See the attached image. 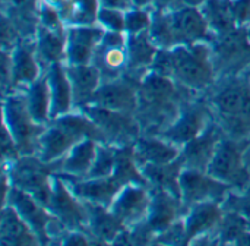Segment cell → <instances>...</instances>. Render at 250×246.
Listing matches in <instances>:
<instances>
[{
  "instance_id": "cell-35",
  "label": "cell",
  "mask_w": 250,
  "mask_h": 246,
  "mask_svg": "<svg viewBox=\"0 0 250 246\" xmlns=\"http://www.w3.org/2000/svg\"><path fill=\"white\" fill-rule=\"evenodd\" d=\"M152 23V13L148 9L132 7L126 10V28L125 32L127 35H135L141 32L149 31Z\"/></svg>"
},
{
  "instance_id": "cell-27",
  "label": "cell",
  "mask_w": 250,
  "mask_h": 246,
  "mask_svg": "<svg viewBox=\"0 0 250 246\" xmlns=\"http://www.w3.org/2000/svg\"><path fill=\"white\" fill-rule=\"evenodd\" d=\"M35 50L38 60L44 70L57 62L66 60V31H51L44 26H38L35 34Z\"/></svg>"
},
{
  "instance_id": "cell-14",
  "label": "cell",
  "mask_w": 250,
  "mask_h": 246,
  "mask_svg": "<svg viewBox=\"0 0 250 246\" xmlns=\"http://www.w3.org/2000/svg\"><path fill=\"white\" fill-rule=\"evenodd\" d=\"M151 200V188L132 183L122 188V191L114 198L110 210L126 227H132L146 220Z\"/></svg>"
},
{
  "instance_id": "cell-15",
  "label": "cell",
  "mask_w": 250,
  "mask_h": 246,
  "mask_svg": "<svg viewBox=\"0 0 250 246\" xmlns=\"http://www.w3.org/2000/svg\"><path fill=\"white\" fill-rule=\"evenodd\" d=\"M223 138H224V132L218 125V122L214 119L198 138L182 147L180 158L183 161V167L207 172L217 151V147Z\"/></svg>"
},
{
  "instance_id": "cell-52",
  "label": "cell",
  "mask_w": 250,
  "mask_h": 246,
  "mask_svg": "<svg viewBox=\"0 0 250 246\" xmlns=\"http://www.w3.org/2000/svg\"><path fill=\"white\" fill-rule=\"evenodd\" d=\"M248 73H249V76H250V69H249V70H248Z\"/></svg>"
},
{
  "instance_id": "cell-34",
  "label": "cell",
  "mask_w": 250,
  "mask_h": 246,
  "mask_svg": "<svg viewBox=\"0 0 250 246\" xmlns=\"http://www.w3.org/2000/svg\"><path fill=\"white\" fill-rule=\"evenodd\" d=\"M116 161H117V147L110 144H98L97 156L91 167V172L88 175V179H103V178L113 176L116 169Z\"/></svg>"
},
{
  "instance_id": "cell-23",
  "label": "cell",
  "mask_w": 250,
  "mask_h": 246,
  "mask_svg": "<svg viewBox=\"0 0 250 246\" xmlns=\"http://www.w3.org/2000/svg\"><path fill=\"white\" fill-rule=\"evenodd\" d=\"M224 210L218 202H201L190 207L183 217L186 226V246L198 236L215 232Z\"/></svg>"
},
{
  "instance_id": "cell-48",
  "label": "cell",
  "mask_w": 250,
  "mask_h": 246,
  "mask_svg": "<svg viewBox=\"0 0 250 246\" xmlns=\"http://www.w3.org/2000/svg\"><path fill=\"white\" fill-rule=\"evenodd\" d=\"M155 0H132L133 7H141V9H146L149 6H154Z\"/></svg>"
},
{
  "instance_id": "cell-42",
  "label": "cell",
  "mask_w": 250,
  "mask_h": 246,
  "mask_svg": "<svg viewBox=\"0 0 250 246\" xmlns=\"http://www.w3.org/2000/svg\"><path fill=\"white\" fill-rule=\"evenodd\" d=\"M59 246H91V238L81 230H70L62 238Z\"/></svg>"
},
{
  "instance_id": "cell-7",
  "label": "cell",
  "mask_w": 250,
  "mask_h": 246,
  "mask_svg": "<svg viewBox=\"0 0 250 246\" xmlns=\"http://www.w3.org/2000/svg\"><path fill=\"white\" fill-rule=\"evenodd\" d=\"M180 200L183 208H190L201 202H218L223 205L231 188L207 172L185 169L179 178Z\"/></svg>"
},
{
  "instance_id": "cell-16",
  "label": "cell",
  "mask_w": 250,
  "mask_h": 246,
  "mask_svg": "<svg viewBox=\"0 0 250 246\" xmlns=\"http://www.w3.org/2000/svg\"><path fill=\"white\" fill-rule=\"evenodd\" d=\"M12 81L10 91L25 89L34 81H37L42 73L44 67L41 66L37 50H35V37L21 41L12 51Z\"/></svg>"
},
{
  "instance_id": "cell-31",
  "label": "cell",
  "mask_w": 250,
  "mask_h": 246,
  "mask_svg": "<svg viewBox=\"0 0 250 246\" xmlns=\"http://www.w3.org/2000/svg\"><path fill=\"white\" fill-rule=\"evenodd\" d=\"M209 28L215 34H226L236 29L237 22L230 0H208L201 7Z\"/></svg>"
},
{
  "instance_id": "cell-51",
  "label": "cell",
  "mask_w": 250,
  "mask_h": 246,
  "mask_svg": "<svg viewBox=\"0 0 250 246\" xmlns=\"http://www.w3.org/2000/svg\"><path fill=\"white\" fill-rule=\"evenodd\" d=\"M229 246H236V245H234V244H231V245H229Z\"/></svg>"
},
{
  "instance_id": "cell-9",
  "label": "cell",
  "mask_w": 250,
  "mask_h": 246,
  "mask_svg": "<svg viewBox=\"0 0 250 246\" xmlns=\"http://www.w3.org/2000/svg\"><path fill=\"white\" fill-rule=\"evenodd\" d=\"M166 13L176 45L202 41L209 43V40H212V31L199 7L176 4L174 7L166 10Z\"/></svg>"
},
{
  "instance_id": "cell-32",
  "label": "cell",
  "mask_w": 250,
  "mask_h": 246,
  "mask_svg": "<svg viewBox=\"0 0 250 246\" xmlns=\"http://www.w3.org/2000/svg\"><path fill=\"white\" fill-rule=\"evenodd\" d=\"M250 226L248 220L242 217L240 214L234 211H227L224 210L223 219L215 229V233L218 235L220 241L226 246L234 244L246 230H249Z\"/></svg>"
},
{
  "instance_id": "cell-17",
  "label": "cell",
  "mask_w": 250,
  "mask_h": 246,
  "mask_svg": "<svg viewBox=\"0 0 250 246\" xmlns=\"http://www.w3.org/2000/svg\"><path fill=\"white\" fill-rule=\"evenodd\" d=\"M104 29L98 25L67 26L66 31V65H89L95 48L104 37Z\"/></svg>"
},
{
  "instance_id": "cell-25",
  "label": "cell",
  "mask_w": 250,
  "mask_h": 246,
  "mask_svg": "<svg viewBox=\"0 0 250 246\" xmlns=\"http://www.w3.org/2000/svg\"><path fill=\"white\" fill-rule=\"evenodd\" d=\"M67 75L72 84L75 110L91 103L94 94L100 88L103 79L97 67L89 65H66Z\"/></svg>"
},
{
  "instance_id": "cell-3",
  "label": "cell",
  "mask_w": 250,
  "mask_h": 246,
  "mask_svg": "<svg viewBox=\"0 0 250 246\" xmlns=\"http://www.w3.org/2000/svg\"><path fill=\"white\" fill-rule=\"evenodd\" d=\"M3 125L16 142L21 156H37L45 126L35 123L31 117L23 89L10 91L3 97Z\"/></svg>"
},
{
  "instance_id": "cell-5",
  "label": "cell",
  "mask_w": 250,
  "mask_h": 246,
  "mask_svg": "<svg viewBox=\"0 0 250 246\" xmlns=\"http://www.w3.org/2000/svg\"><path fill=\"white\" fill-rule=\"evenodd\" d=\"M9 166L12 186L29 194L48 208L53 194V180L50 178L53 164L41 161L37 156H22Z\"/></svg>"
},
{
  "instance_id": "cell-40",
  "label": "cell",
  "mask_w": 250,
  "mask_h": 246,
  "mask_svg": "<svg viewBox=\"0 0 250 246\" xmlns=\"http://www.w3.org/2000/svg\"><path fill=\"white\" fill-rule=\"evenodd\" d=\"M1 151H3V163L4 164H12L15 163L21 156L18 147H16V142L13 141L12 135L9 134L7 128L3 125V132H1Z\"/></svg>"
},
{
  "instance_id": "cell-8",
  "label": "cell",
  "mask_w": 250,
  "mask_h": 246,
  "mask_svg": "<svg viewBox=\"0 0 250 246\" xmlns=\"http://www.w3.org/2000/svg\"><path fill=\"white\" fill-rule=\"evenodd\" d=\"M212 120L214 114L209 106L192 100L185 101L176 122L170 128H167L160 136L182 148L188 142L198 138Z\"/></svg>"
},
{
  "instance_id": "cell-19",
  "label": "cell",
  "mask_w": 250,
  "mask_h": 246,
  "mask_svg": "<svg viewBox=\"0 0 250 246\" xmlns=\"http://www.w3.org/2000/svg\"><path fill=\"white\" fill-rule=\"evenodd\" d=\"M44 73L51 97V120L72 113L75 110V101L66 63H53L44 70Z\"/></svg>"
},
{
  "instance_id": "cell-46",
  "label": "cell",
  "mask_w": 250,
  "mask_h": 246,
  "mask_svg": "<svg viewBox=\"0 0 250 246\" xmlns=\"http://www.w3.org/2000/svg\"><path fill=\"white\" fill-rule=\"evenodd\" d=\"M208 0H179L177 4H182V6H189V7H202Z\"/></svg>"
},
{
  "instance_id": "cell-4",
  "label": "cell",
  "mask_w": 250,
  "mask_h": 246,
  "mask_svg": "<svg viewBox=\"0 0 250 246\" xmlns=\"http://www.w3.org/2000/svg\"><path fill=\"white\" fill-rule=\"evenodd\" d=\"M245 142L246 141H237L224 135L207 170L208 175L239 192L245 191L250 183Z\"/></svg>"
},
{
  "instance_id": "cell-39",
  "label": "cell",
  "mask_w": 250,
  "mask_h": 246,
  "mask_svg": "<svg viewBox=\"0 0 250 246\" xmlns=\"http://www.w3.org/2000/svg\"><path fill=\"white\" fill-rule=\"evenodd\" d=\"M223 210L240 214L248 220L250 226V195H234L230 192L223 202Z\"/></svg>"
},
{
  "instance_id": "cell-11",
  "label": "cell",
  "mask_w": 250,
  "mask_h": 246,
  "mask_svg": "<svg viewBox=\"0 0 250 246\" xmlns=\"http://www.w3.org/2000/svg\"><path fill=\"white\" fill-rule=\"evenodd\" d=\"M48 211L57 217L62 224L69 230L88 229V210L83 201H81L67 186L62 178L53 179V194L48 205Z\"/></svg>"
},
{
  "instance_id": "cell-2",
  "label": "cell",
  "mask_w": 250,
  "mask_h": 246,
  "mask_svg": "<svg viewBox=\"0 0 250 246\" xmlns=\"http://www.w3.org/2000/svg\"><path fill=\"white\" fill-rule=\"evenodd\" d=\"M171 51V79L182 88L192 92H205L217 81L212 45L209 43H195L176 45Z\"/></svg>"
},
{
  "instance_id": "cell-20",
  "label": "cell",
  "mask_w": 250,
  "mask_h": 246,
  "mask_svg": "<svg viewBox=\"0 0 250 246\" xmlns=\"http://www.w3.org/2000/svg\"><path fill=\"white\" fill-rule=\"evenodd\" d=\"M67 186L81 201L95 204V205H103L107 208L111 207L114 198L123 188L113 176L103 178V179H88V178L86 179H73V178H70V183H67Z\"/></svg>"
},
{
  "instance_id": "cell-41",
  "label": "cell",
  "mask_w": 250,
  "mask_h": 246,
  "mask_svg": "<svg viewBox=\"0 0 250 246\" xmlns=\"http://www.w3.org/2000/svg\"><path fill=\"white\" fill-rule=\"evenodd\" d=\"M10 81H12V56H10V51L3 50L1 51V87H3V95H6L9 92Z\"/></svg>"
},
{
  "instance_id": "cell-33",
  "label": "cell",
  "mask_w": 250,
  "mask_h": 246,
  "mask_svg": "<svg viewBox=\"0 0 250 246\" xmlns=\"http://www.w3.org/2000/svg\"><path fill=\"white\" fill-rule=\"evenodd\" d=\"M98 0H72L70 13L66 23L69 26H89L97 25V16L100 10Z\"/></svg>"
},
{
  "instance_id": "cell-38",
  "label": "cell",
  "mask_w": 250,
  "mask_h": 246,
  "mask_svg": "<svg viewBox=\"0 0 250 246\" xmlns=\"http://www.w3.org/2000/svg\"><path fill=\"white\" fill-rule=\"evenodd\" d=\"M158 244H163L166 246H186V226L185 220L179 219L174 222L168 229L157 235L155 239Z\"/></svg>"
},
{
  "instance_id": "cell-22",
  "label": "cell",
  "mask_w": 250,
  "mask_h": 246,
  "mask_svg": "<svg viewBox=\"0 0 250 246\" xmlns=\"http://www.w3.org/2000/svg\"><path fill=\"white\" fill-rule=\"evenodd\" d=\"M151 194H152V200H151L146 223L155 235H160L180 219L179 214L183 205L180 198L168 191L151 188Z\"/></svg>"
},
{
  "instance_id": "cell-37",
  "label": "cell",
  "mask_w": 250,
  "mask_h": 246,
  "mask_svg": "<svg viewBox=\"0 0 250 246\" xmlns=\"http://www.w3.org/2000/svg\"><path fill=\"white\" fill-rule=\"evenodd\" d=\"M38 21H40V25L47 28V29H51V31H60V32H64L67 31V28H64V21L60 15V12L48 4L47 1H41L40 3V9H38Z\"/></svg>"
},
{
  "instance_id": "cell-43",
  "label": "cell",
  "mask_w": 250,
  "mask_h": 246,
  "mask_svg": "<svg viewBox=\"0 0 250 246\" xmlns=\"http://www.w3.org/2000/svg\"><path fill=\"white\" fill-rule=\"evenodd\" d=\"M188 246H226L218 238V235L215 232L198 236L196 239H193Z\"/></svg>"
},
{
  "instance_id": "cell-36",
  "label": "cell",
  "mask_w": 250,
  "mask_h": 246,
  "mask_svg": "<svg viewBox=\"0 0 250 246\" xmlns=\"http://www.w3.org/2000/svg\"><path fill=\"white\" fill-rule=\"evenodd\" d=\"M97 25L104 31L125 32L126 28V12L111 7H100L97 16Z\"/></svg>"
},
{
  "instance_id": "cell-10",
  "label": "cell",
  "mask_w": 250,
  "mask_h": 246,
  "mask_svg": "<svg viewBox=\"0 0 250 246\" xmlns=\"http://www.w3.org/2000/svg\"><path fill=\"white\" fill-rule=\"evenodd\" d=\"M92 65L100 72L103 82L123 76L127 70V34L105 31L95 48Z\"/></svg>"
},
{
  "instance_id": "cell-49",
  "label": "cell",
  "mask_w": 250,
  "mask_h": 246,
  "mask_svg": "<svg viewBox=\"0 0 250 246\" xmlns=\"http://www.w3.org/2000/svg\"><path fill=\"white\" fill-rule=\"evenodd\" d=\"M91 246H113V245H111V242L101 241V239H97V238L91 236Z\"/></svg>"
},
{
  "instance_id": "cell-13",
  "label": "cell",
  "mask_w": 250,
  "mask_h": 246,
  "mask_svg": "<svg viewBox=\"0 0 250 246\" xmlns=\"http://www.w3.org/2000/svg\"><path fill=\"white\" fill-rule=\"evenodd\" d=\"M4 205H10L19 214V217L37 233L42 245H47L50 239V235H48L50 227L53 222L56 220V217L48 211V208L41 205L29 194L15 186L10 188L9 195L4 201Z\"/></svg>"
},
{
  "instance_id": "cell-30",
  "label": "cell",
  "mask_w": 250,
  "mask_h": 246,
  "mask_svg": "<svg viewBox=\"0 0 250 246\" xmlns=\"http://www.w3.org/2000/svg\"><path fill=\"white\" fill-rule=\"evenodd\" d=\"M145 179L149 183V188L155 189H164L171 192L173 195L180 198V186H179V178L183 170V161L182 158L176 160L170 164H161V166H144L141 167ZM182 201V200H180Z\"/></svg>"
},
{
  "instance_id": "cell-44",
  "label": "cell",
  "mask_w": 250,
  "mask_h": 246,
  "mask_svg": "<svg viewBox=\"0 0 250 246\" xmlns=\"http://www.w3.org/2000/svg\"><path fill=\"white\" fill-rule=\"evenodd\" d=\"M101 7H111V9H119V10H129L133 7L132 0H98Z\"/></svg>"
},
{
  "instance_id": "cell-26",
  "label": "cell",
  "mask_w": 250,
  "mask_h": 246,
  "mask_svg": "<svg viewBox=\"0 0 250 246\" xmlns=\"http://www.w3.org/2000/svg\"><path fill=\"white\" fill-rule=\"evenodd\" d=\"M1 246H44L37 233L10 207L1 213Z\"/></svg>"
},
{
  "instance_id": "cell-1",
  "label": "cell",
  "mask_w": 250,
  "mask_h": 246,
  "mask_svg": "<svg viewBox=\"0 0 250 246\" xmlns=\"http://www.w3.org/2000/svg\"><path fill=\"white\" fill-rule=\"evenodd\" d=\"M83 139L107 144L101 129L82 112L73 110L69 114L51 120L45 126L40 138L37 157L47 164H56Z\"/></svg>"
},
{
  "instance_id": "cell-45",
  "label": "cell",
  "mask_w": 250,
  "mask_h": 246,
  "mask_svg": "<svg viewBox=\"0 0 250 246\" xmlns=\"http://www.w3.org/2000/svg\"><path fill=\"white\" fill-rule=\"evenodd\" d=\"M179 3V0H155L154 6L157 7L155 10H168L174 7Z\"/></svg>"
},
{
  "instance_id": "cell-28",
  "label": "cell",
  "mask_w": 250,
  "mask_h": 246,
  "mask_svg": "<svg viewBox=\"0 0 250 246\" xmlns=\"http://www.w3.org/2000/svg\"><path fill=\"white\" fill-rule=\"evenodd\" d=\"M85 205L89 217L88 232L91 236L101 241L113 242L126 229V226L111 213L110 208L89 202H85Z\"/></svg>"
},
{
  "instance_id": "cell-24",
  "label": "cell",
  "mask_w": 250,
  "mask_h": 246,
  "mask_svg": "<svg viewBox=\"0 0 250 246\" xmlns=\"http://www.w3.org/2000/svg\"><path fill=\"white\" fill-rule=\"evenodd\" d=\"M98 144L100 142L94 139H83L76 144L67 156L56 163L59 166V175L73 179H86L94 164Z\"/></svg>"
},
{
  "instance_id": "cell-6",
  "label": "cell",
  "mask_w": 250,
  "mask_h": 246,
  "mask_svg": "<svg viewBox=\"0 0 250 246\" xmlns=\"http://www.w3.org/2000/svg\"><path fill=\"white\" fill-rule=\"evenodd\" d=\"M85 116H88L104 134L107 144L114 147L132 145L141 136V125L135 114L113 112L94 104H86L81 109Z\"/></svg>"
},
{
  "instance_id": "cell-47",
  "label": "cell",
  "mask_w": 250,
  "mask_h": 246,
  "mask_svg": "<svg viewBox=\"0 0 250 246\" xmlns=\"http://www.w3.org/2000/svg\"><path fill=\"white\" fill-rule=\"evenodd\" d=\"M234 245L236 246H250V229L249 230H246L236 242H234Z\"/></svg>"
},
{
  "instance_id": "cell-18",
  "label": "cell",
  "mask_w": 250,
  "mask_h": 246,
  "mask_svg": "<svg viewBox=\"0 0 250 246\" xmlns=\"http://www.w3.org/2000/svg\"><path fill=\"white\" fill-rule=\"evenodd\" d=\"M132 153L136 164L144 166H161L170 164L180 158L182 148L176 144L155 135H141L132 144Z\"/></svg>"
},
{
  "instance_id": "cell-29",
  "label": "cell",
  "mask_w": 250,
  "mask_h": 246,
  "mask_svg": "<svg viewBox=\"0 0 250 246\" xmlns=\"http://www.w3.org/2000/svg\"><path fill=\"white\" fill-rule=\"evenodd\" d=\"M26 107L35 123L47 126L51 122V97L45 73L23 89Z\"/></svg>"
},
{
  "instance_id": "cell-12",
  "label": "cell",
  "mask_w": 250,
  "mask_h": 246,
  "mask_svg": "<svg viewBox=\"0 0 250 246\" xmlns=\"http://www.w3.org/2000/svg\"><path fill=\"white\" fill-rule=\"evenodd\" d=\"M138 91L139 82L127 75H123L117 79L101 82L100 88L94 94L89 104L108 109L113 112L135 114L139 101Z\"/></svg>"
},
{
  "instance_id": "cell-21",
  "label": "cell",
  "mask_w": 250,
  "mask_h": 246,
  "mask_svg": "<svg viewBox=\"0 0 250 246\" xmlns=\"http://www.w3.org/2000/svg\"><path fill=\"white\" fill-rule=\"evenodd\" d=\"M158 50L160 48L155 45L148 31L127 35V70L125 75L141 82V79L151 70Z\"/></svg>"
},
{
  "instance_id": "cell-50",
  "label": "cell",
  "mask_w": 250,
  "mask_h": 246,
  "mask_svg": "<svg viewBox=\"0 0 250 246\" xmlns=\"http://www.w3.org/2000/svg\"><path fill=\"white\" fill-rule=\"evenodd\" d=\"M149 246H166V245H163V244H158V242L155 241V242H154L152 245H149Z\"/></svg>"
}]
</instances>
